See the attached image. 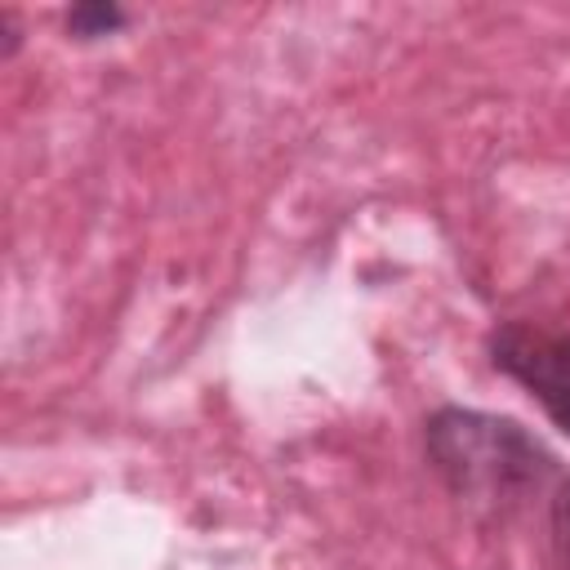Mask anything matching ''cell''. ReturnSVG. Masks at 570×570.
Masks as SVG:
<instances>
[{
  "label": "cell",
  "mask_w": 570,
  "mask_h": 570,
  "mask_svg": "<svg viewBox=\"0 0 570 570\" xmlns=\"http://www.w3.org/2000/svg\"><path fill=\"white\" fill-rule=\"evenodd\" d=\"M548 530H552V561H557V570H570V481L552 499Z\"/></svg>",
  "instance_id": "3"
},
{
  "label": "cell",
  "mask_w": 570,
  "mask_h": 570,
  "mask_svg": "<svg viewBox=\"0 0 570 570\" xmlns=\"http://www.w3.org/2000/svg\"><path fill=\"white\" fill-rule=\"evenodd\" d=\"M125 18H120V9H111V4H85V9H76L71 13V27L80 31V36H107L111 27H120Z\"/></svg>",
  "instance_id": "4"
},
{
  "label": "cell",
  "mask_w": 570,
  "mask_h": 570,
  "mask_svg": "<svg viewBox=\"0 0 570 570\" xmlns=\"http://www.w3.org/2000/svg\"><path fill=\"white\" fill-rule=\"evenodd\" d=\"M494 365L512 374L548 410V419L570 436V334H548L530 325H503L490 338Z\"/></svg>",
  "instance_id": "2"
},
{
  "label": "cell",
  "mask_w": 570,
  "mask_h": 570,
  "mask_svg": "<svg viewBox=\"0 0 570 570\" xmlns=\"http://www.w3.org/2000/svg\"><path fill=\"white\" fill-rule=\"evenodd\" d=\"M428 459L459 499L481 508L517 503L552 468V459L512 419L476 410H441L428 423Z\"/></svg>",
  "instance_id": "1"
}]
</instances>
